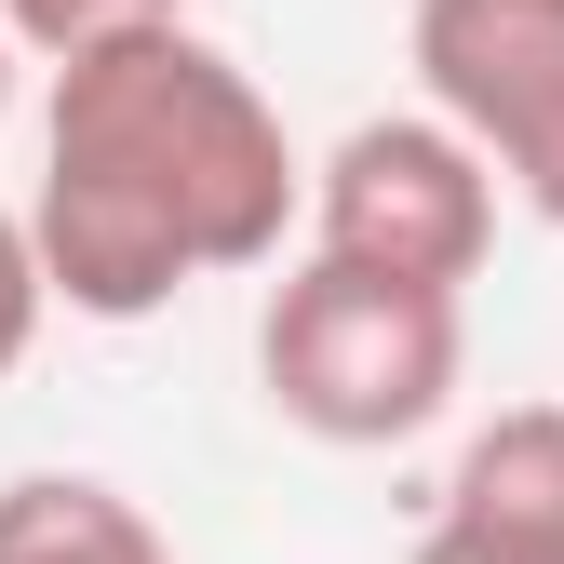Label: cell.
Instances as JSON below:
<instances>
[{"label": "cell", "mask_w": 564, "mask_h": 564, "mask_svg": "<svg viewBox=\"0 0 564 564\" xmlns=\"http://www.w3.org/2000/svg\"><path fill=\"white\" fill-rule=\"evenodd\" d=\"M296 216H310L296 134L256 95V67L216 54L202 28H149L54 67L41 188H28V256L54 310L149 323L188 282L269 269Z\"/></svg>", "instance_id": "cell-1"}, {"label": "cell", "mask_w": 564, "mask_h": 564, "mask_svg": "<svg viewBox=\"0 0 564 564\" xmlns=\"http://www.w3.org/2000/svg\"><path fill=\"white\" fill-rule=\"evenodd\" d=\"M457 364H470V323L457 296H416V282H364V269H323L296 256L256 310V390L282 431L310 444H416L431 416L457 403Z\"/></svg>", "instance_id": "cell-2"}, {"label": "cell", "mask_w": 564, "mask_h": 564, "mask_svg": "<svg viewBox=\"0 0 564 564\" xmlns=\"http://www.w3.org/2000/svg\"><path fill=\"white\" fill-rule=\"evenodd\" d=\"M310 256L364 269V282L457 296V282L498 256V175H484L431 108H377V121H349L310 162Z\"/></svg>", "instance_id": "cell-3"}, {"label": "cell", "mask_w": 564, "mask_h": 564, "mask_svg": "<svg viewBox=\"0 0 564 564\" xmlns=\"http://www.w3.org/2000/svg\"><path fill=\"white\" fill-rule=\"evenodd\" d=\"M403 41L431 121L498 175V202L564 229V14L551 0H416Z\"/></svg>", "instance_id": "cell-4"}, {"label": "cell", "mask_w": 564, "mask_h": 564, "mask_svg": "<svg viewBox=\"0 0 564 564\" xmlns=\"http://www.w3.org/2000/svg\"><path fill=\"white\" fill-rule=\"evenodd\" d=\"M457 524H498L524 551H564V403H498L444 470Z\"/></svg>", "instance_id": "cell-5"}, {"label": "cell", "mask_w": 564, "mask_h": 564, "mask_svg": "<svg viewBox=\"0 0 564 564\" xmlns=\"http://www.w3.org/2000/svg\"><path fill=\"white\" fill-rule=\"evenodd\" d=\"M0 564H175V538L95 470H14L0 484Z\"/></svg>", "instance_id": "cell-6"}, {"label": "cell", "mask_w": 564, "mask_h": 564, "mask_svg": "<svg viewBox=\"0 0 564 564\" xmlns=\"http://www.w3.org/2000/svg\"><path fill=\"white\" fill-rule=\"evenodd\" d=\"M149 28H188V0H0V41L41 67H82V54L149 41Z\"/></svg>", "instance_id": "cell-7"}, {"label": "cell", "mask_w": 564, "mask_h": 564, "mask_svg": "<svg viewBox=\"0 0 564 564\" xmlns=\"http://www.w3.org/2000/svg\"><path fill=\"white\" fill-rule=\"evenodd\" d=\"M41 256H28V216H0V377H14L28 364V349H41Z\"/></svg>", "instance_id": "cell-8"}, {"label": "cell", "mask_w": 564, "mask_h": 564, "mask_svg": "<svg viewBox=\"0 0 564 564\" xmlns=\"http://www.w3.org/2000/svg\"><path fill=\"white\" fill-rule=\"evenodd\" d=\"M403 564H564V551H524V538H498V524H457V511H431Z\"/></svg>", "instance_id": "cell-9"}, {"label": "cell", "mask_w": 564, "mask_h": 564, "mask_svg": "<svg viewBox=\"0 0 564 564\" xmlns=\"http://www.w3.org/2000/svg\"><path fill=\"white\" fill-rule=\"evenodd\" d=\"M0 121H14V41H0Z\"/></svg>", "instance_id": "cell-10"}, {"label": "cell", "mask_w": 564, "mask_h": 564, "mask_svg": "<svg viewBox=\"0 0 564 564\" xmlns=\"http://www.w3.org/2000/svg\"><path fill=\"white\" fill-rule=\"evenodd\" d=\"M551 14H564V0H551Z\"/></svg>", "instance_id": "cell-11"}]
</instances>
